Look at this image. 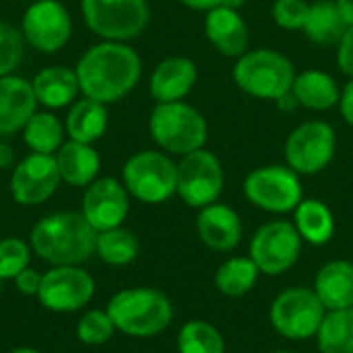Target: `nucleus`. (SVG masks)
I'll use <instances>...</instances> for the list:
<instances>
[{
  "label": "nucleus",
  "mask_w": 353,
  "mask_h": 353,
  "mask_svg": "<svg viewBox=\"0 0 353 353\" xmlns=\"http://www.w3.org/2000/svg\"><path fill=\"white\" fill-rule=\"evenodd\" d=\"M205 35L225 58H240L248 52V25L238 8H211L205 17Z\"/></svg>",
  "instance_id": "nucleus-18"
},
{
  "label": "nucleus",
  "mask_w": 353,
  "mask_h": 353,
  "mask_svg": "<svg viewBox=\"0 0 353 353\" xmlns=\"http://www.w3.org/2000/svg\"><path fill=\"white\" fill-rule=\"evenodd\" d=\"M21 33L33 50L41 54H56L70 39V12L60 0H37L25 10Z\"/></svg>",
  "instance_id": "nucleus-13"
},
{
  "label": "nucleus",
  "mask_w": 353,
  "mask_h": 353,
  "mask_svg": "<svg viewBox=\"0 0 353 353\" xmlns=\"http://www.w3.org/2000/svg\"><path fill=\"white\" fill-rule=\"evenodd\" d=\"M225 174L219 157L205 147L184 155L178 163L176 194L194 209L217 203L223 192Z\"/></svg>",
  "instance_id": "nucleus-12"
},
{
  "label": "nucleus",
  "mask_w": 353,
  "mask_h": 353,
  "mask_svg": "<svg viewBox=\"0 0 353 353\" xmlns=\"http://www.w3.org/2000/svg\"><path fill=\"white\" fill-rule=\"evenodd\" d=\"M337 153V134L329 122L308 120L296 126L283 147L285 163L300 176L323 172Z\"/></svg>",
  "instance_id": "nucleus-10"
},
{
  "label": "nucleus",
  "mask_w": 353,
  "mask_h": 353,
  "mask_svg": "<svg viewBox=\"0 0 353 353\" xmlns=\"http://www.w3.org/2000/svg\"><path fill=\"white\" fill-rule=\"evenodd\" d=\"M105 310L116 331L141 339L163 333L174 319L170 298L153 288L122 290L110 298Z\"/></svg>",
  "instance_id": "nucleus-3"
},
{
  "label": "nucleus",
  "mask_w": 353,
  "mask_h": 353,
  "mask_svg": "<svg viewBox=\"0 0 353 353\" xmlns=\"http://www.w3.org/2000/svg\"><path fill=\"white\" fill-rule=\"evenodd\" d=\"M64 128L72 141L93 145L108 130V108H105V103H99V101L89 99V97L74 101L68 116H66Z\"/></svg>",
  "instance_id": "nucleus-25"
},
{
  "label": "nucleus",
  "mask_w": 353,
  "mask_h": 353,
  "mask_svg": "<svg viewBox=\"0 0 353 353\" xmlns=\"http://www.w3.org/2000/svg\"><path fill=\"white\" fill-rule=\"evenodd\" d=\"M347 27L350 25L341 17L335 0H316L310 4V12L302 31L316 46H337Z\"/></svg>",
  "instance_id": "nucleus-27"
},
{
  "label": "nucleus",
  "mask_w": 353,
  "mask_h": 353,
  "mask_svg": "<svg viewBox=\"0 0 353 353\" xmlns=\"http://www.w3.org/2000/svg\"><path fill=\"white\" fill-rule=\"evenodd\" d=\"M335 4H337V8H339L341 17L345 19V23L352 27L353 25V0H335Z\"/></svg>",
  "instance_id": "nucleus-41"
},
{
  "label": "nucleus",
  "mask_w": 353,
  "mask_h": 353,
  "mask_svg": "<svg viewBox=\"0 0 353 353\" xmlns=\"http://www.w3.org/2000/svg\"><path fill=\"white\" fill-rule=\"evenodd\" d=\"M85 25L103 41L139 37L149 23L147 0H81Z\"/></svg>",
  "instance_id": "nucleus-7"
},
{
  "label": "nucleus",
  "mask_w": 353,
  "mask_h": 353,
  "mask_svg": "<svg viewBox=\"0 0 353 353\" xmlns=\"http://www.w3.org/2000/svg\"><path fill=\"white\" fill-rule=\"evenodd\" d=\"M25 37L12 25L0 21V77L12 74L25 56Z\"/></svg>",
  "instance_id": "nucleus-35"
},
{
  "label": "nucleus",
  "mask_w": 353,
  "mask_h": 353,
  "mask_svg": "<svg viewBox=\"0 0 353 353\" xmlns=\"http://www.w3.org/2000/svg\"><path fill=\"white\" fill-rule=\"evenodd\" d=\"M316 343L321 353H353V308L327 312Z\"/></svg>",
  "instance_id": "nucleus-30"
},
{
  "label": "nucleus",
  "mask_w": 353,
  "mask_h": 353,
  "mask_svg": "<svg viewBox=\"0 0 353 353\" xmlns=\"http://www.w3.org/2000/svg\"><path fill=\"white\" fill-rule=\"evenodd\" d=\"M60 182L56 155L31 153L14 168L10 176V194L19 205H41L58 190Z\"/></svg>",
  "instance_id": "nucleus-15"
},
{
  "label": "nucleus",
  "mask_w": 353,
  "mask_h": 353,
  "mask_svg": "<svg viewBox=\"0 0 353 353\" xmlns=\"http://www.w3.org/2000/svg\"><path fill=\"white\" fill-rule=\"evenodd\" d=\"M64 124L50 112H35L23 126V141L31 153L56 155L64 143Z\"/></svg>",
  "instance_id": "nucleus-29"
},
{
  "label": "nucleus",
  "mask_w": 353,
  "mask_h": 353,
  "mask_svg": "<svg viewBox=\"0 0 353 353\" xmlns=\"http://www.w3.org/2000/svg\"><path fill=\"white\" fill-rule=\"evenodd\" d=\"M151 139L172 155H188L205 147L209 124L205 116L186 101L157 103L149 116Z\"/></svg>",
  "instance_id": "nucleus-5"
},
{
  "label": "nucleus",
  "mask_w": 353,
  "mask_h": 353,
  "mask_svg": "<svg viewBox=\"0 0 353 353\" xmlns=\"http://www.w3.org/2000/svg\"><path fill=\"white\" fill-rule=\"evenodd\" d=\"M292 93L302 108L312 112H327L339 105V97H341V89L337 81L329 72L316 68L296 74Z\"/></svg>",
  "instance_id": "nucleus-24"
},
{
  "label": "nucleus",
  "mask_w": 353,
  "mask_h": 353,
  "mask_svg": "<svg viewBox=\"0 0 353 353\" xmlns=\"http://www.w3.org/2000/svg\"><path fill=\"white\" fill-rule=\"evenodd\" d=\"M232 77L236 87L242 89L246 95L277 101L292 91L296 70L292 60L281 52L256 48L236 58Z\"/></svg>",
  "instance_id": "nucleus-4"
},
{
  "label": "nucleus",
  "mask_w": 353,
  "mask_h": 353,
  "mask_svg": "<svg viewBox=\"0 0 353 353\" xmlns=\"http://www.w3.org/2000/svg\"><path fill=\"white\" fill-rule=\"evenodd\" d=\"M302 244L304 240L300 238L296 225L290 221L277 219V221H269L261 225L254 232L250 240L248 256L254 261V265L259 267L263 275L277 277L290 271L298 263Z\"/></svg>",
  "instance_id": "nucleus-11"
},
{
  "label": "nucleus",
  "mask_w": 353,
  "mask_h": 353,
  "mask_svg": "<svg viewBox=\"0 0 353 353\" xmlns=\"http://www.w3.org/2000/svg\"><path fill=\"white\" fill-rule=\"evenodd\" d=\"M97 234L83 213H52L31 230V250L54 267L81 265L95 254Z\"/></svg>",
  "instance_id": "nucleus-2"
},
{
  "label": "nucleus",
  "mask_w": 353,
  "mask_h": 353,
  "mask_svg": "<svg viewBox=\"0 0 353 353\" xmlns=\"http://www.w3.org/2000/svg\"><path fill=\"white\" fill-rule=\"evenodd\" d=\"M196 234L207 248L230 252L242 240V219L230 205L213 203L199 211Z\"/></svg>",
  "instance_id": "nucleus-17"
},
{
  "label": "nucleus",
  "mask_w": 353,
  "mask_h": 353,
  "mask_svg": "<svg viewBox=\"0 0 353 353\" xmlns=\"http://www.w3.org/2000/svg\"><path fill=\"white\" fill-rule=\"evenodd\" d=\"M12 281H14L17 290H19L23 296H37L39 285H41V275H39L35 269L27 267V269H25V271H21Z\"/></svg>",
  "instance_id": "nucleus-38"
},
{
  "label": "nucleus",
  "mask_w": 353,
  "mask_h": 353,
  "mask_svg": "<svg viewBox=\"0 0 353 353\" xmlns=\"http://www.w3.org/2000/svg\"><path fill=\"white\" fill-rule=\"evenodd\" d=\"M0 285H2V279H0Z\"/></svg>",
  "instance_id": "nucleus-45"
},
{
  "label": "nucleus",
  "mask_w": 353,
  "mask_h": 353,
  "mask_svg": "<svg viewBox=\"0 0 353 353\" xmlns=\"http://www.w3.org/2000/svg\"><path fill=\"white\" fill-rule=\"evenodd\" d=\"M6 353H39L37 350H31V347H17V350H10Z\"/></svg>",
  "instance_id": "nucleus-43"
},
{
  "label": "nucleus",
  "mask_w": 353,
  "mask_h": 353,
  "mask_svg": "<svg viewBox=\"0 0 353 353\" xmlns=\"http://www.w3.org/2000/svg\"><path fill=\"white\" fill-rule=\"evenodd\" d=\"M95 254L112 267H126L139 256V240L132 232L120 228L97 234Z\"/></svg>",
  "instance_id": "nucleus-31"
},
{
  "label": "nucleus",
  "mask_w": 353,
  "mask_h": 353,
  "mask_svg": "<svg viewBox=\"0 0 353 353\" xmlns=\"http://www.w3.org/2000/svg\"><path fill=\"white\" fill-rule=\"evenodd\" d=\"M178 353H225L219 329L207 321H188L178 333Z\"/></svg>",
  "instance_id": "nucleus-32"
},
{
  "label": "nucleus",
  "mask_w": 353,
  "mask_h": 353,
  "mask_svg": "<svg viewBox=\"0 0 353 353\" xmlns=\"http://www.w3.org/2000/svg\"><path fill=\"white\" fill-rule=\"evenodd\" d=\"M31 250L21 238L0 240V279H14L21 271L29 267Z\"/></svg>",
  "instance_id": "nucleus-34"
},
{
  "label": "nucleus",
  "mask_w": 353,
  "mask_h": 353,
  "mask_svg": "<svg viewBox=\"0 0 353 353\" xmlns=\"http://www.w3.org/2000/svg\"><path fill=\"white\" fill-rule=\"evenodd\" d=\"M339 112H341L343 120L353 128V79H350V83H345V87L341 89Z\"/></svg>",
  "instance_id": "nucleus-39"
},
{
  "label": "nucleus",
  "mask_w": 353,
  "mask_h": 353,
  "mask_svg": "<svg viewBox=\"0 0 353 353\" xmlns=\"http://www.w3.org/2000/svg\"><path fill=\"white\" fill-rule=\"evenodd\" d=\"M35 108L37 97L31 81L17 74L0 77V137H10L23 130L35 114Z\"/></svg>",
  "instance_id": "nucleus-19"
},
{
  "label": "nucleus",
  "mask_w": 353,
  "mask_h": 353,
  "mask_svg": "<svg viewBox=\"0 0 353 353\" xmlns=\"http://www.w3.org/2000/svg\"><path fill=\"white\" fill-rule=\"evenodd\" d=\"M244 196L254 207L269 213H290L304 199L300 174L288 163L263 165L252 170L244 180Z\"/></svg>",
  "instance_id": "nucleus-9"
},
{
  "label": "nucleus",
  "mask_w": 353,
  "mask_h": 353,
  "mask_svg": "<svg viewBox=\"0 0 353 353\" xmlns=\"http://www.w3.org/2000/svg\"><path fill=\"white\" fill-rule=\"evenodd\" d=\"M184 6L192 8V10H203V12H209L211 8H217V6H223L225 0H180Z\"/></svg>",
  "instance_id": "nucleus-40"
},
{
  "label": "nucleus",
  "mask_w": 353,
  "mask_h": 353,
  "mask_svg": "<svg viewBox=\"0 0 353 353\" xmlns=\"http://www.w3.org/2000/svg\"><path fill=\"white\" fill-rule=\"evenodd\" d=\"M196 79L199 70L194 60L186 56H172L155 66L149 81V91L157 103L182 101L196 85Z\"/></svg>",
  "instance_id": "nucleus-20"
},
{
  "label": "nucleus",
  "mask_w": 353,
  "mask_h": 353,
  "mask_svg": "<svg viewBox=\"0 0 353 353\" xmlns=\"http://www.w3.org/2000/svg\"><path fill=\"white\" fill-rule=\"evenodd\" d=\"M337 64L350 79H353V25L347 27L345 35L337 43Z\"/></svg>",
  "instance_id": "nucleus-37"
},
{
  "label": "nucleus",
  "mask_w": 353,
  "mask_h": 353,
  "mask_svg": "<svg viewBox=\"0 0 353 353\" xmlns=\"http://www.w3.org/2000/svg\"><path fill=\"white\" fill-rule=\"evenodd\" d=\"M271 12H273V21L281 29L298 31V29H304L306 25L310 4L306 0H275Z\"/></svg>",
  "instance_id": "nucleus-36"
},
{
  "label": "nucleus",
  "mask_w": 353,
  "mask_h": 353,
  "mask_svg": "<svg viewBox=\"0 0 353 353\" xmlns=\"http://www.w3.org/2000/svg\"><path fill=\"white\" fill-rule=\"evenodd\" d=\"M130 211V194L116 178L93 180L83 196V215L97 230H114L124 223Z\"/></svg>",
  "instance_id": "nucleus-16"
},
{
  "label": "nucleus",
  "mask_w": 353,
  "mask_h": 353,
  "mask_svg": "<svg viewBox=\"0 0 353 353\" xmlns=\"http://www.w3.org/2000/svg\"><path fill=\"white\" fill-rule=\"evenodd\" d=\"M294 225L300 238L312 246H325L335 236L333 211L319 199H302L294 211Z\"/></svg>",
  "instance_id": "nucleus-26"
},
{
  "label": "nucleus",
  "mask_w": 353,
  "mask_h": 353,
  "mask_svg": "<svg viewBox=\"0 0 353 353\" xmlns=\"http://www.w3.org/2000/svg\"><path fill=\"white\" fill-rule=\"evenodd\" d=\"M275 103H277V108H279V110H283V112H292V110H296V108L300 105L292 91H290V93H285L283 97H279Z\"/></svg>",
  "instance_id": "nucleus-42"
},
{
  "label": "nucleus",
  "mask_w": 353,
  "mask_h": 353,
  "mask_svg": "<svg viewBox=\"0 0 353 353\" xmlns=\"http://www.w3.org/2000/svg\"><path fill=\"white\" fill-rule=\"evenodd\" d=\"M56 163L60 178L70 186H89L93 180H97L101 170V159L93 145L72 139L62 143V147L56 151Z\"/></svg>",
  "instance_id": "nucleus-23"
},
{
  "label": "nucleus",
  "mask_w": 353,
  "mask_h": 353,
  "mask_svg": "<svg viewBox=\"0 0 353 353\" xmlns=\"http://www.w3.org/2000/svg\"><path fill=\"white\" fill-rule=\"evenodd\" d=\"M259 275L261 271L250 256H234L215 271V288L228 298H242L254 290Z\"/></svg>",
  "instance_id": "nucleus-28"
},
{
  "label": "nucleus",
  "mask_w": 353,
  "mask_h": 353,
  "mask_svg": "<svg viewBox=\"0 0 353 353\" xmlns=\"http://www.w3.org/2000/svg\"><path fill=\"white\" fill-rule=\"evenodd\" d=\"M122 184L141 203H165L178 188V163L161 151H139L124 163Z\"/></svg>",
  "instance_id": "nucleus-6"
},
{
  "label": "nucleus",
  "mask_w": 353,
  "mask_h": 353,
  "mask_svg": "<svg viewBox=\"0 0 353 353\" xmlns=\"http://www.w3.org/2000/svg\"><path fill=\"white\" fill-rule=\"evenodd\" d=\"M95 294V279L79 265L54 267L41 275L37 300L52 312H77L91 302Z\"/></svg>",
  "instance_id": "nucleus-14"
},
{
  "label": "nucleus",
  "mask_w": 353,
  "mask_h": 353,
  "mask_svg": "<svg viewBox=\"0 0 353 353\" xmlns=\"http://www.w3.org/2000/svg\"><path fill=\"white\" fill-rule=\"evenodd\" d=\"M312 290L327 312L353 308V263L331 261L323 265L314 277Z\"/></svg>",
  "instance_id": "nucleus-21"
},
{
  "label": "nucleus",
  "mask_w": 353,
  "mask_h": 353,
  "mask_svg": "<svg viewBox=\"0 0 353 353\" xmlns=\"http://www.w3.org/2000/svg\"><path fill=\"white\" fill-rule=\"evenodd\" d=\"M37 103L50 110H58L74 103L81 87L77 79V70L66 66H48L39 70L31 81Z\"/></svg>",
  "instance_id": "nucleus-22"
},
{
  "label": "nucleus",
  "mask_w": 353,
  "mask_h": 353,
  "mask_svg": "<svg viewBox=\"0 0 353 353\" xmlns=\"http://www.w3.org/2000/svg\"><path fill=\"white\" fill-rule=\"evenodd\" d=\"M74 70L81 93L108 105L137 87L143 62L126 41H101L79 58Z\"/></svg>",
  "instance_id": "nucleus-1"
},
{
  "label": "nucleus",
  "mask_w": 353,
  "mask_h": 353,
  "mask_svg": "<svg viewBox=\"0 0 353 353\" xmlns=\"http://www.w3.org/2000/svg\"><path fill=\"white\" fill-rule=\"evenodd\" d=\"M271 353H296V352H285V350H279V352H271Z\"/></svg>",
  "instance_id": "nucleus-44"
},
{
  "label": "nucleus",
  "mask_w": 353,
  "mask_h": 353,
  "mask_svg": "<svg viewBox=\"0 0 353 353\" xmlns=\"http://www.w3.org/2000/svg\"><path fill=\"white\" fill-rule=\"evenodd\" d=\"M116 333L108 310H89L77 325V339L85 345H103Z\"/></svg>",
  "instance_id": "nucleus-33"
},
{
  "label": "nucleus",
  "mask_w": 353,
  "mask_h": 353,
  "mask_svg": "<svg viewBox=\"0 0 353 353\" xmlns=\"http://www.w3.org/2000/svg\"><path fill=\"white\" fill-rule=\"evenodd\" d=\"M271 325L273 329L290 339V341H304L316 337L327 308L308 288H290L281 292L271 304Z\"/></svg>",
  "instance_id": "nucleus-8"
}]
</instances>
